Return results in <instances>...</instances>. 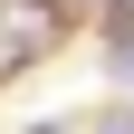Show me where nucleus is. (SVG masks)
I'll list each match as a JSON object with an SVG mask.
<instances>
[{"instance_id": "f257e3e1", "label": "nucleus", "mask_w": 134, "mask_h": 134, "mask_svg": "<svg viewBox=\"0 0 134 134\" xmlns=\"http://www.w3.org/2000/svg\"><path fill=\"white\" fill-rule=\"evenodd\" d=\"M96 48H134V0H96Z\"/></svg>"}, {"instance_id": "f03ea898", "label": "nucleus", "mask_w": 134, "mask_h": 134, "mask_svg": "<svg viewBox=\"0 0 134 134\" xmlns=\"http://www.w3.org/2000/svg\"><path fill=\"white\" fill-rule=\"evenodd\" d=\"M86 134H134V96H105V105L86 115Z\"/></svg>"}, {"instance_id": "7ed1b4c3", "label": "nucleus", "mask_w": 134, "mask_h": 134, "mask_svg": "<svg viewBox=\"0 0 134 134\" xmlns=\"http://www.w3.org/2000/svg\"><path fill=\"white\" fill-rule=\"evenodd\" d=\"M19 134H86V115H29Z\"/></svg>"}, {"instance_id": "20e7f679", "label": "nucleus", "mask_w": 134, "mask_h": 134, "mask_svg": "<svg viewBox=\"0 0 134 134\" xmlns=\"http://www.w3.org/2000/svg\"><path fill=\"white\" fill-rule=\"evenodd\" d=\"M105 77H115V86L134 96V48H105Z\"/></svg>"}]
</instances>
